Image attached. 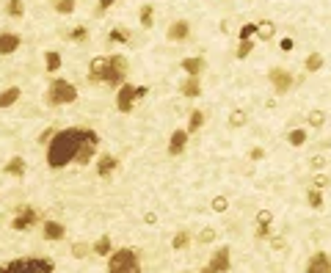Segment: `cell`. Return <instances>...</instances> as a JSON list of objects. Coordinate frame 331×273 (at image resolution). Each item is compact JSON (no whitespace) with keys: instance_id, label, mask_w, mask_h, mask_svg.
I'll list each match as a JSON object with an SVG mask.
<instances>
[{"instance_id":"cell-50","label":"cell","mask_w":331,"mask_h":273,"mask_svg":"<svg viewBox=\"0 0 331 273\" xmlns=\"http://www.w3.org/2000/svg\"><path fill=\"white\" fill-rule=\"evenodd\" d=\"M326 273H331V262H328V270H326Z\"/></svg>"},{"instance_id":"cell-34","label":"cell","mask_w":331,"mask_h":273,"mask_svg":"<svg viewBox=\"0 0 331 273\" xmlns=\"http://www.w3.org/2000/svg\"><path fill=\"white\" fill-rule=\"evenodd\" d=\"M210 207L215 210V213H226V210H229V199H226V196H215V199L210 202Z\"/></svg>"},{"instance_id":"cell-29","label":"cell","mask_w":331,"mask_h":273,"mask_svg":"<svg viewBox=\"0 0 331 273\" xmlns=\"http://www.w3.org/2000/svg\"><path fill=\"white\" fill-rule=\"evenodd\" d=\"M53 9L58 14H72L75 11V0H53Z\"/></svg>"},{"instance_id":"cell-21","label":"cell","mask_w":331,"mask_h":273,"mask_svg":"<svg viewBox=\"0 0 331 273\" xmlns=\"http://www.w3.org/2000/svg\"><path fill=\"white\" fill-rule=\"evenodd\" d=\"M180 91L185 94V97H199V94H201V83L196 78H188L185 83L180 86Z\"/></svg>"},{"instance_id":"cell-12","label":"cell","mask_w":331,"mask_h":273,"mask_svg":"<svg viewBox=\"0 0 331 273\" xmlns=\"http://www.w3.org/2000/svg\"><path fill=\"white\" fill-rule=\"evenodd\" d=\"M33 224H36V213H33L31 207H25V210H19V215L11 221V229H17V232H25V229H31Z\"/></svg>"},{"instance_id":"cell-46","label":"cell","mask_w":331,"mask_h":273,"mask_svg":"<svg viewBox=\"0 0 331 273\" xmlns=\"http://www.w3.org/2000/svg\"><path fill=\"white\" fill-rule=\"evenodd\" d=\"M251 158H254V160H262V158H265V152H262L260 146H254V149H251Z\"/></svg>"},{"instance_id":"cell-40","label":"cell","mask_w":331,"mask_h":273,"mask_svg":"<svg viewBox=\"0 0 331 273\" xmlns=\"http://www.w3.org/2000/svg\"><path fill=\"white\" fill-rule=\"evenodd\" d=\"M86 254H89V245H86V243H75V245H72V257H86Z\"/></svg>"},{"instance_id":"cell-44","label":"cell","mask_w":331,"mask_h":273,"mask_svg":"<svg viewBox=\"0 0 331 273\" xmlns=\"http://www.w3.org/2000/svg\"><path fill=\"white\" fill-rule=\"evenodd\" d=\"M144 224H149V227H155V224H158V215H155V213H146V215H144Z\"/></svg>"},{"instance_id":"cell-31","label":"cell","mask_w":331,"mask_h":273,"mask_svg":"<svg viewBox=\"0 0 331 273\" xmlns=\"http://www.w3.org/2000/svg\"><path fill=\"white\" fill-rule=\"evenodd\" d=\"M246 121H248V113L240 111V108H238V111H232V116H229V127H243Z\"/></svg>"},{"instance_id":"cell-28","label":"cell","mask_w":331,"mask_h":273,"mask_svg":"<svg viewBox=\"0 0 331 273\" xmlns=\"http://www.w3.org/2000/svg\"><path fill=\"white\" fill-rule=\"evenodd\" d=\"M201 125H205V113H201V111H191V119H188V133H196Z\"/></svg>"},{"instance_id":"cell-10","label":"cell","mask_w":331,"mask_h":273,"mask_svg":"<svg viewBox=\"0 0 331 273\" xmlns=\"http://www.w3.org/2000/svg\"><path fill=\"white\" fill-rule=\"evenodd\" d=\"M166 36L171 39V42H188V36H191V25H188L185 19H174V22L168 25Z\"/></svg>"},{"instance_id":"cell-3","label":"cell","mask_w":331,"mask_h":273,"mask_svg":"<svg viewBox=\"0 0 331 273\" xmlns=\"http://www.w3.org/2000/svg\"><path fill=\"white\" fill-rule=\"evenodd\" d=\"M108 273H141V259L133 249H121L111 254Z\"/></svg>"},{"instance_id":"cell-32","label":"cell","mask_w":331,"mask_h":273,"mask_svg":"<svg viewBox=\"0 0 331 273\" xmlns=\"http://www.w3.org/2000/svg\"><path fill=\"white\" fill-rule=\"evenodd\" d=\"M307 202H309V207H323V193H320V188H312V190H309V193H307Z\"/></svg>"},{"instance_id":"cell-49","label":"cell","mask_w":331,"mask_h":273,"mask_svg":"<svg viewBox=\"0 0 331 273\" xmlns=\"http://www.w3.org/2000/svg\"><path fill=\"white\" fill-rule=\"evenodd\" d=\"M201 273H215V270L210 268V265H205V268H201Z\"/></svg>"},{"instance_id":"cell-30","label":"cell","mask_w":331,"mask_h":273,"mask_svg":"<svg viewBox=\"0 0 331 273\" xmlns=\"http://www.w3.org/2000/svg\"><path fill=\"white\" fill-rule=\"evenodd\" d=\"M138 17H141V25H144V28H152V25H155V9H152V6H144Z\"/></svg>"},{"instance_id":"cell-6","label":"cell","mask_w":331,"mask_h":273,"mask_svg":"<svg viewBox=\"0 0 331 273\" xmlns=\"http://www.w3.org/2000/svg\"><path fill=\"white\" fill-rule=\"evenodd\" d=\"M108 72H111V58L108 56L91 58V64H89V80L91 83H108Z\"/></svg>"},{"instance_id":"cell-17","label":"cell","mask_w":331,"mask_h":273,"mask_svg":"<svg viewBox=\"0 0 331 273\" xmlns=\"http://www.w3.org/2000/svg\"><path fill=\"white\" fill-rule=\"evenodd\" d=\"M273 36H276V22H271V19L257 22V39H260V42H271Z\"/></svg>"},{"instance_id":"cell-15","label":"cell","mask_w":331,"mask_h":273,"mask_svg":"<svg viewBox=\"0 0 331 273\" xmlns=\"http://www.w3.org/2000/svg\"><path fill=\"white\" fill-rule=\"evenodd\" d=\"M328 262H331V257L326 254V251H317V254H312V259H309L307 273H326L328 270Z\"/></svg>"},{"instance_id":"cell-13","label":"cell","mask_w":331,"mask_h":273,"mask_svg":"<svg viewBox=\"0 0 331 273\" xmlns=\"http://www.w3.org/2000/svg\"><path fill=\"white\" fill-rule=\"evenodd\" d=\"M19 44H22L19 33H0V56H11V53H17Z\"/></svg>"},{"instance_id":"cell-5","label":"cell","mask_w":331,"mask_h":273,"mask_svg":"<svg viewBox=\"0 0 331 273\" xmlns=\"http://www.w3.org/2000/svg\"><path fill=\"white\" fill-rule=\"evenodd\" d=\"M111 58V72H108V86L119 88L124 86V75H127V58L124 56H108Z\"/></svg>"},{"instance_id":"cell-1","label":"cell","mask_w":331,"mask_h":273,"mask_svg":"<svg viewBox=\"0 0 331 273\" xmlns=\"http://www.w3.org/2000/svg\"><path fill=\"white\" fill-rule=\"evenodd\" d=\"M91 138H97V133H94V130H83V127H69V130L56 133L50 138V146H47V166L50 168L69 166V163L78 158L80 146Z\"/></svg>"},{"instance_id":"cell-7","label":"cell","mask_w":331,"mask_h":273,"mask_svg":"<svg viewBox=\"0 0 331 273\" xmlns=\"http://www.w3.org/2000/svg\"><path fill=\"white\" fill-rule=\"evenodd\" d=\"M268 78H271L276 94H287L290 88H293V80H295L287 69H271V72H268Z\"/></svg>"},{"instance_id":"cell-43","label":"cell","mask_w":331,"mask_h":273,"mask_svg":"<svg viewBox=\"0 0 331 273\" xmlns=\"http://www.w3.org/2000/svg\"><path fill=\"white\" fill-rule=\"evenodd\" d=\"M146 94H149V88H146V86H136V100L146 97Z\"/></svg>"},{"instance_id":"cell-35","label":"cell","mask_w":331,"mask_h":273,"mask_svg":"<svg viewBox=\"0 0 331 273\" xmlns=\"http://www.w3.org/2000/svg\"><path fill=\"white\" fill-rule=\"evenodd\" d=\"M271 221H273L271 210H260V213H257V227H271Z\"/></svg>"},{"instance_id":"cell-20","label":"cell","mask_w":331,"mask_h":273,"mask_svg":"<svg viewBox=\"0 0 331 273\" xmlns=\"http://www.w3.org/2000/svg\"><path fill=\"white\" fill-rule=\"evenodd\" d=\"M17 100H19V88H17V86H11V88H6V91H0V108H11Z\"/></svg>"},{"instance_id":"cell-36","label":"cell","mask_w":331,"mask_h":273,"mask_svg":"<svg viewBox=\"0 0 331 273\" xmlns=\"http://www.w3.org/2000/svg\"><path fill=\"white\" fill-rule=\"evenodd\" d=\"M251 50H254V42H251V39H240V44H238V58H246Z\"/></svg>"},{"instance_id":"cell-26","label":"cell","mask_w":331,"mask_h":273,"mask_svg":"<svg viewBox=\"0 0 331 273\" xmlns=\"http://www.w3.org/2000/svg\"><path fill=\"white\" fill-rule=\"evenodd\" d=\"M6 14L9 17H22L25 14V3L22 0H9V3H6Z\"/></svg>"},{"instance_id":"cell-18","label":"cell","mask_w":331,"mask_h":273,"mask_svg":"<svg viewBox=\"0 0 331 273\" xmlns=\"http://www.w3.org/2000/svg\"><path fill=\"white\" fill-rule=\"evenodd\" d=\"M44 237L47 240H61L64 237V227L58 221H44Z\"/></svg>"},{"instance_id":"cell-48","label":"cell","mask_w":331,"mask_h":273,"mask_svg":"<svg viewBox=\"0 0 331 273\" xmlns=\"http://www.w3.org/2000/svg\"><path fill=\"white\" fill-rule=\"evenodd\" d=\"M326 182H328L326 177H317V180H315V188H323V185H326Z\"/></svg>"},{"instance_id":"cell-14","label":"cell","mask_w":331,"mask_h":273,"mask_svg":"<svg viewBox=\"0 0 331 273\" xmlns=\"http://www.w3.org/2000/svg\"><path fill=\"white\" fill-rule=\"evenodd\" d=\"M116 168H119V158H116V155H99V160H97V174L99 177H111Z\"/></svg>"},{"instance_id":"cell-2","label":"cell","mask_w":331,"mask_h":273,"mask_svg":"<svg viewBox=\"0 0 331 273\" xmlns=\"http://www.w3.org/2000/svg\"><path fill=\"white\" fill-rule=\"evenodd\" d=\"M47 105H69V102L78 100V88L64 78H56L50 86H47Z\"/></svg>"},{"instance_id":"cell-47","label":"cell","mask_w":331,"mask_h":273,"mask_svg":"<svg viewBox=\"0 0 331 273\" xmlns=\"http://www.w3.org/2000/svg\"><path fill=\"white\" fill-rule=\"evenodd\" d=\"M53 135H56V130H53V127H47V130H44V133H42V141H50V138H53Z\"/></svg>"},{"instance_id":"cell-9","label":"cell","mask_w":331,"mask_h":273,"mask_svg":"<svg viewBox=\"0 0 331 273\" xmlns=\"http://www.w3.org/2000/svg\"><path fill=\"white\" fill-rule=\"evenodd\" d=\"M207 265H210L215 273H226L229 268H232V251H229L226 245H221V249L210 257V262H207Z\"/></svg>"},{"instance_id":"cell-27","label":"cell","mask_w":331,"mask_h":273,"mask_svg":"<svg viewBox=\"0 0 331 273\" xmlns=\"http://www.w3.org/2000/svg\"><path fill=\"white\" fill-rule=\"evenodd\" d=\"M111 251H113V243H111V237H99V240L94 243V254L105 257V254H111Z\"/></svg>"},{"instance_id":"cell-4","label":"cell","mask_w":331,"mask_h":273,"mask_svg":"<svg viewBox=\"0 0 331 273\" xmlns=\"http://www.w3.org/2000/svg\"><path fill=\"white\" fill-rule=\"evenodd\" d=\"M0 273H53V262H50V259H39V257L14 259V262L3 265Z\"/></svg>"},{"instance_id":"cell-25","label":"cell","mask_w":331,"mask_h":273,"mask_svg":"<svg viewBox=\"0 0 331 273\" xmlns=\"http://www.w3.org/2000/svg\"><path fill=\"white\" fill-rule=\"evenodd\" d=\"M188 245H191V235H188V232H177V235H174V240H171V249L174 251H182V249H188Z\"/></svg>"},{"instance_id":"cell-38","label":"cell","mask_w":331,"mask_h":273,"mask_svg":"<svg viewBox=\"0 0 331 273\" xmlns=\"http://www.w3.org/2000/svg\"><path fill=\"white\" fill-rule=\"evenodd\" d=\"M69 39H72V42H86V39H89V31H86V28H75V31H69Z\"/></svg>"},{"instance_id":"cell-39","label":"cell","mask_w":331,"mask_h":273,"mask_svg":"<svg viewBox=\"0 0 331 273\" xmlns=\"http://www.w3.org/2000/svg\"><path fill=\"white\" fill-rule=\"evenodd\" d=\"M323 121H326V113H323V111H312V113H309V125H312V127H320Z\"/></svg>"},{"instance_id":"cell-24","label":"cell","mask_w":331,"mask_h":273,"mask_svg":"<svg viewBox=\"0 0 331 273\" xmlns=\"http://www.w3.org/2000/svg\"><path fill=\"white\" fill-rule=\"evenodd\" d=\"M108 39H111L113 44H127V42H130V31H124V28H113L111 33H108Z\"/></svg>"},{"instance_id":"cell-33","label":"cell","mask_w":331,"mask_h":273,"mask_svg":"<svg viewBox=\"0 0 331 273\" xmlns=\"http://www.w3.org/2000/svg\"><path fill=\"white\" fill-rule=\"evenodd\" d=\"M287 138H290V144H293V146H303V144H307V133H303V130H290Z\"/></svg>"},{"instance_id":"cell-41","label":"cell","mask_w":331,"mask_h":273,"mask_svg":"<svg viewBox=\"0 0 331 273\" xmlns=\"http://www.w3.org/2000/svg\"><path fill=\"white\" fill-rule=\"evenodd\" d=\"M213 240H215V229H201L199 243H213Z\"/></svg>"},{"instance_id":"cell-11","label":"cell","mask_w":331,"mask_h":273,"mask_svg":"<svg viewBox=\"0 0 331 273\" xmlns=\"http://www.w3.org/2000/svg\"><path fill=\"white\" fill-rule=\"evenodd\" d=\"M188 130H174V135H171V141H168V155L171 158H177V155L185 152V146H188Z\"/></svg>"},{"instance_id":"cell-23","label":"cell","mask_w":331,"mask_h":273,"mask_svg":"<svg viewBox=\"0 0 331 273\" xmlns=\"http://www.w3.org/2000/svg\"><path fill=\"white\" fill-rule=\"evenodd\" d=\"M303 66H307V72H320L323 69V56L320 53H309L307 61H303Z\"/></svg>"},{"instance_id":"cell-8","label":"cell","mask_w":331,"mask_h":273,"mask_svg":"<svg viewBox=\"0 0 331 273\" xmlns=\"http://www.w3.org/2000/svg\"><path fill=\"white\" fill-rule=\"evenodd\" d=\"M133 102H136V86H130V83H124V86H119V91H116V108L121 113H130L133 111Z\"/></svg>"},{"instance_id":"cell-16","label":"cell","mask_w":331,"mask_h":273,"mask_svg":"<svg viewBox=\"0 0 331 273\" xmlns=\"http://www.w3.org/2000/svg\"><path fill=\"white\" fill-rule=\"evenodd\" d=\"M182 69H185V75H188V78H199V75L201 72H205V58H199V56H193V58H185V61H182Z\"/></svg>"},{"instance_id":"cell-22","label":"cell","mask_w":331,"mask_h":273,"mask_svg":"<svg viewBox=\"0 0 331 273\" xmlns=\"http://www.w3.org/2000/svg\"><path fill=\"white\" fill-rule=\"evenodd\" d=\"M6 174L22 177V174H25V160H22V158H11L9 163H6Z\"/></svg>"},{"instance_id":"cell-45","label":"cell","mask_w":331,"mask_h":273,"mask_svg":"<svg viewBox=\"0 0 331 273\" xmlns=\"http://www.w3.org/2000/svg\"><path fill=\"white\" fill-rule=\"evenodd\" d=\"M113 3H116V0H99V9H97V11H108Z\"/></svg>"},{"instance_id":"cell-19","label":"cell","mask_w":331,"mask_h":273,"mask_svg":"<svg viewBox=\"0 0 331 273\" xmlns=\"http://www.w3.org/2000/svg\"><path fill=\"white\" fill-rule=\"evenodd\" d=\"M44 69L50 72V75H56L61 69V56H58L56 50H47L44 53Z\"/></svg>"},{"instance_id":"cell-37","label":"cell","mask_w":331,"mask_h":273,"mask_svg":"<svg viewBox=\"0 0 331 273\" xmlns=\"http://www.w3.org/2000/svg\"><path fill=\"white\" fill-rule=\"evenodd\" d=\"M251 36H257V22H246L240 28V39H251Z\"/></svg>"},{"instance_id":"cell-42","label":"cell","mask_w":331,"mask_h":273,"mask_svg":"<svg viewBox=\"0 0 331 273\" xmlns=\"http://www.w3.org/2000/svg\"><path fill=\"white\" fill-rule=\"evenodd\" d=\"M279 47H282V50H285V53H290V50H293V39H282V42H279Z\"/></svg>"}]
</instances>
